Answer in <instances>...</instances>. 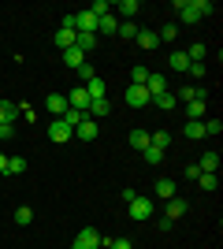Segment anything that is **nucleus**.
<instances>
[{
	"mask_svg": "<svg viewBox=\"0 0 223 249\" xmlns=\"http://www.w3.org/2000/svg\"><path fill=\"white\" fill-rule=\"evenodd\" d=\"M127 208H130V219H149L153 212H156V201L153 197H134V201H127Z\"/></svg>",
	"mask_w": 223,
	"mask_h": 249,
	"instance_id": "nucleus-1",
	"label": "nucleus"
},
{
	"mask_svg": "<svg viewBox=\"0 0 223 249\" xmlns=\"http://www.w3.org/2000/svg\"><path fill=\"white\" fill-rule=\"evenodd\" d=\"M71 249H101V234H97L93 227L78 231V238H74V246H71Z\"/></svg>",
	"mask_w": 223,
	"mask_h": 249,
	"instance_id": "nucleus-2",
	"label": "nucleus"
},
{
	"mask_svg": "<svg viewBox=\"0 0 223 249\" xmlns=\"http://www.w3.org/2000/svg\"><path fill=\"white\" fill-rule=\"evenodd\" d=\"M89 104H93V101H89V93H86L82 86H74L71 97H67V108H74V112H89Z\"/></svg>",
	"mask_w": 223,
	"mask_h": 249,
	"instance_id": "nucleus-3",
	"label": "nucleus"
},
{
	"mask_svg": "<svg viewBox=\"0 0 223 249\" xmlns=\"http://www.w3.org/2000/svg\"><path fill=\"white\" fill-rule=\"evenodd\" d=\"M175 11H179V19H182V22H197V19H201L193 0H175Z\"/></svg>",
	"mask_w": 223,
	"mask_h": 249,
	"instance_id": "nucleus-4",
	"label": "nucleus"
},
{
	"mask_svg": "<svg viewBox=\"0 0 223 249\" xmlns=\"http://www.w3.org/2000/svg\"><path fill=\"white\" fill-rule=\"evenodd\" d=\"M71 134H74V130H71V126L64 123V119H52V126H49V138H52L56 145H64V142H67Z\"/></svg>",
	"mask_w": 223,
	"mask_h": 249,
	"instance_id": "nucleus-5",
	"label": "nucleus"
},
{
	"mask_svg": "<svg viewBox=\"0 0 223 249\" xmlns=\"http://www.w3.org/2000/svg\"><path fill=\"white\" fill-rule=\"evenodd\" d=\"M45 108H49L56 119H64V112H67V97H64V93H49V97H45Z\"/></svg>",
	"mask_w": 223,
	"mask_h": 249,
	"instance_id": "nucleus-6",
	"label": "nucleus"
},
{
	"mask_svg": "<svg viewBox=\"0 0 223 249\" xmlns=\"http://www.w3.org/2000/svg\"><path fill=\"white\" fill-rule=\"evenodd\" d=\"M127 104H130V108H145V104H149V89H145V86H130V89H127Z\"/></svg>",
	"mask_w": 223,
	"mask_h": 249,
	"instance_id": "nucleus-7",
	"label": "nucleus"
},
{
	"mask_svg": "<svg viewBox=\"0 0 223 249\" xmlns=\"http://www.w3.org/2000/svg\"><path fill=\"white\" fill-rule=\"evenodd\" d=\"M145 89H149V101H153V97H160L164 89H168V78H164V74H149Z\"/></svg>",
	"mask_w": 223,
	"mask_h": 249,
	"instance_id": "nucleus-8",
	"label": "nucleus"
},
{
	"mask_svg": "<svg viewBox=\"0 0 223 249\" xmlns=\"http://www.w3.org/2000/svg\"><path fill=\"white\" fill-rule=\"evenodd\" d=\"M15 115H22V104L0 101V123H15Z\"/></svg>",
	"mask_w": 223,
	"mask_h": 249,
	"instance_id": "nucleus-9",
	"label": "nucleus"
},
{
	"mask_svg": "<svg viewBox=\"0 0 223 249\" xmlns=\"http://www.w3.org/2000/svg\"><path fill=\"white\" fill-rule=\"evenodd\" d=\"M116 11L123 15V22H130V19H134V15L141 11V4H138V0H119V4H116Z\"/></svg>",
	"mask_w": 223,
	"mask_h": 249,
	"instance_id": "nucleus-10",
	"label": "nucleus"
},
{
	"mask_svg": "<svg viewBox=\"0 0 223 249\" xmlns=\"http://www.w3.org/2000/svg\"><path fill=\"white\" fill-rule=\"evenodd\" d=\"M175 101H186V104L190 101H205V89L201 86H182L179 93H175Z\"/></svg>",
	"mask_w": 223,
	"mask_h": 249,
	"instance_id": "nucleus-11",
	"label": "nucleus"
},
{
	"mask_svg": "<svg viewBox=\"0 0 223 249\" xmlns=\"http://www.w3.org/2000/svg\"><path fill=\"white\" fill-rule=\"evenodd\" d=\"M197 171H201V175H216V171H220V156H216V153H205L201 164H197Z\"/></svg>",
	"mask_w": 223,
	"mask_h": 249,
	"instance_id": "nucleus-12",
	"label": "nucleus"
},
{
	"mask_svg": "<svg viewBox=\"0 0 223 249\" xmlns=\"http://www.w3.org/2000/svg\"><path fill=\"white\" fill-rule=\"evenodd\" d=\"M74 134L82 138V142H93L97 138V119H82V123L74 126Z\"/></svg>",
	"mask_w": 223,
	"mask_h": 249,
	"instance_id": "nucleus-13",
	"label": "nucleus"
},
{
	"mask_svg": "<svg viewBox=\"0 0 223 249\" xmlns=\"http://www.w3.org/2000/svg\"><path fill=\"white\" fill-rule=\"evenodd\" d=\"M56 49L60 52H67V49H74V30H64V26H60V30H56Z\"/></svg>",
	"mask_w": 223,
	"mask_h": 249,
	"instance_id": "nucleus-14",
	"label": "nucleus"
},
{
	"mask_svg": "<svg viewBox=\"0 0 223 249\" xmlns=\"http://www.w3.org/2000/svg\"><path fill=\"white\" fill-rule=\"evenodd\" d=\"M164 216H168V219H179V216H186V201H182L179 194H175V197L168 201V212H164Z\"/></svg>",
	"mask_w": 223,
	"mask_h": 249,
	"instance_id": "nucleus-15",
	"label": "nucleus"
},
{
	"mask_svg": "<svg viewBox=\"0 0 223 249\" xmlns=\"http://www.w3.org/2000/svg\"><path fill=\"white\" fill-rule=\"evenodd\" d=\"M168 63H171V71H182V74L190 71V56H186L182 49H179V52H171V60H168Z\"/></svg>",
	"mask_w": 223,
	"mask_h": 249,
	"instance_id": "nucleus-16",
	"label": "nucleus"
},
{
	"mask_svg": "<svg viewBox=\"0 0 223 249\" xmlns=\"http://www.w3.org/2000/svg\"><path fill=\"white\" fill-rule=\"evenodd\" d=\"M82 89L89 93V101H104V82H101V78H89Z\"/></svg>",
	"mask_w": 223,
	"mask_h": 249,
	"instance_id": "nucleus-17",
	"label": "nucleus"
},
{
	"mask_svg": "<svg viewBox=\"0 0 223 249\" xmlns=\"http://www.w3.org/2000/svg\"><path fill=\"white\" fill-rule=\"evenodd\" d=\"M97 30H101V34H116L119 19H116V15H101V19H97Z\"/></svg>",
	"mask_w": 223,
	"mask_h": 249,
	"instance_id": "nucleus-18",
	"label": "nucleus"
},
{
	"mask_svg": "<svg viewBox=\"0 0 223 249\" xmlns=\"http://www.w3.org/2000/svg\"><path fill=\"white\" fill-rule=\"evenodd\" d=\"M149 145L168 149V145H171V130H153V134H149Z\"/></svg>",
	"mask_w": 223,
	"mask_h": 249,
	"instance_id": "nucleus-19",
	"label": "nucleus"
},
{
	"mask_svg": "<svg viewBox=\"0 0 223 249\" xmlns=\"http://www.w3.org/2000/svg\"><path fill=\"white\" fill-rule=\"evenodd\" d=\"M156 197L160 201H171V197H175V182H171V178H160V182H156Z\"/></svg>",
	"mask_w": 223,
	"mask_h": 249,
	"instance_id": "nucleus-20",
	"label": "nucleus"
},
{
	"mask_svg": "<svg viewBox=\"0 0 223 249\" xmlns=\"http://www.w3.org/2000/svg\"><path fill=\"white\" fill-rule=\"evenodd\" d=\"M108 112H112V104H108V101H93V104H89V112H86V115H89V119H104Z\"/></svg>",
	"mask_w": 223,
	"mask_h": 249,
	"instance_id": "nucleus-21",
	"label": "nucleus"
},
{
	"mask_svg": "<svg viewBox=\"0 0 223 249\" xmlns=\"http://www.w3.org/2000/svg\"><path fill=\"white\" fill-rule=\"evenodd\" d=\"M64 63H67V67H71V71H78V67H82V63H86V56H82V52H78V49H67V52H64Z\"/></svg>",
	"mask_w": 223,
	"mask_h": 249,
	"instance_id": "nucleus-22",
	"label": "nucleus"
},
{
	"mask_svg": "<svg viewBox=\"0 0 223 249\" xmlns=\"http://www.w3.org/2000/svg\"><path fill=\"white\" fill-rule=\"evenodd\" d=\"M15 223H19V227H30V223H34V208L30 205L15 208Z\"/></svg>",
	"mask_w": 223,
	"mask_h": 249,
	"instance_id": "nucleus-23",
	"label": "nucleus"
},
{
	"mask_svg": "<svg viewBox=\"0 0 223 249\" xmlns=\"http://www.w3.org/2000/svg\"><path fill=\"white\" fill-rule=\"evenodd\" d=\"M153 101H156V108H164V112H171V108L179 104V101H175V93H171V89H164V93H160V97H153Z\"/></svg>",
	"mask_w": 223,
	"mask_h": 249,
	"instance_id": "nucleus-24",
	"label": "nucleus"
},
{
	"mask_svg": "<svg viewBox=\"0 0 223 249\" xmlns=\"http://www.w3.org/2000/svg\"><path fill=\"white\" fill-rule=\"evenodd\" d=\"M134 41H138L141 45V49H156V34H153V30H138V37H134Z\"/></svg>",
	"mask_w": 223,
	"mask_h": 249,
	"instance_id": "nucleus-25",
	"label": "nucleus"
},
{
	"mask_svg": "<svg viewBox=\"0 0 223 249\" xmlns=\"http://www.w3.org/2000/svg\"><path fill=\"white\" fill-rule=\"evenodd\" d=\"M130 145L138 149V153H141V149H149V130H130Z\"/></svg>",
	"mask_w": 223,
	"mask_h": 249,
	"instance_id": "nucleus-26",
	"label": "nucleus"
},
{
	"mask_svg": "<svg viewBox=\"0 0 223 249\" xmlns=\"http://www.w3.org/2000/svg\"><path fill=\"white\" fill-rule=\"evenodd\" d=\"M26 171V156H8V175H22Z\"/></svg>",
	"mask_w": 223,
	"mask_h": 249,
	"instance_id": "nucleus-27",
	"label": "nucleus"
},
{
	"mask_svg": "<svg viewBox=\"0 0 223 249\" xmlns=\"http://www.w3.org/2000/svg\"><path fill=\"white\" fill-rule=\"evenodd\" d=\"M149 74H153L149 67H134V71H130V86H145V82H149Z\"/></svg>",
	"mask_w": 223,
	"mask_h": 249,
	"instance_id": "nucleus-28",
	"label": "nucleus"
},
{
	"mask_svg": "<svg viewBox=\"0 0 223 249\" xmlns=\"http://www.w3.org/2000/svg\"><path fill=\"white\" fill-rule=\"evenodd\" d=\"M82 119H89V115H86V112H74V108H67V112H64V123L71 126V130H74L78 123H82Z\"/></svg>",
	"mask_w": 223,
	"mask_h": 249,
	"instance_id": "nucleus-29",
	"label": "nucleus"
},
{
	"mask_svg": "<svg viewBox=\"0 0 223 249\" xmlns=\"http://www.w3.org/2000/svg\"><path fill=\"white\" fill-rule=\"evenodd\" d=\"M186 138H205V119H190L186 123Z\"/></svg>",
	"mask_w": 223,
	"mask_h": 249,
	"instance_id": "nucleus-30",
	"label": "nucleus"
},
{
	"mask_svg": "<svg viewBox=\"0 0 223 249\" xmlns=\"http://www.w3.org/2000/svg\"><path fill=\"white\" fill-rule=\"evenodd\" d=\"M119 37H123V41H134V37H138V26H134V22H119Z\"/></svg>",
	"mask_w": 223,
	"mask_h": 249,
	"instance_id": "nucleus-31",
	"label": "nucleus"
},
{
	"mask_svg": "<svg viewBox=\"0 0 223 249\" xmlns=\"http://www.w3.org/2000/svg\"><path fill=\"white\" fill-rule=\"evenodd\" d=\"M141 156H145L149 164H160V160H164V149H156V145H149V149H141Z\"/></svg>",
	"mask_w": 223,
	"mask_h": 249,
	"instance_id": "nucleus-32",
	"label": "nucleus"
},
{
	"mask_svg": "<svg viewBox=\"0 0 223 249\" xmlns=\"http://www.w3.org/2000/svg\"><path fill=\"white\" fill-rule=\"evenodd\" d=\"M186 112H190V119H205V101H190Z\"/></svg>",
	"mask_w": 223,
	"mask_h": 249,
	"instance_id": "nucleus-33",
	"label": "nucleus"
},
{
	"mask_svg": "<svg viewBox=\"0 0 223 249\" xmlns=\"http://www.w3.org/2000/svg\"><path fill=\"white\" fill-rule=\"evenodd\" d=\"M205 52H208L205 45H193V49L186 52V56H190V63H205Z\"/></svg>",
	"mask_w": 223,
	"mask_h": 249,
	"instance_id": "nucleus-34",
	"label": "nucleus"
},
{
	"mask_svg": "<svg viewBox=\"0 0 223 249\" xmlns=\"http://www.w3.org/2000/svg\"><path fill=\"white\" fill-rule=\"evenodd\" d=\"M175 37H179V26H175V22H168V26L160 30V41H175Z\"/></svg>",
	"mask_w": 223,
	"mask_h": 249,
	"instance_id": "nucleus-35",
	"label": "nucleus"
},
{
	"mask_svg": "<svg viewBox=\"0 0 223 249\" xmlns=\"http://www.w3.org/2000/svg\"><path fill=\"white\" fill-rule=\"evenodd\" d=\"M78 78H82V82H89V78H97V71L89 67V63H82V67H78Z\"/></svg>",
	"mask_w": 223,
	"mask_h": 249,
	"instance_id": "nucleus-36",
	"label": "nucleus"
},
{
	"mask_svg": "<svg viewBox=\"0 0 223 249\" xmlns=\"http://www.w3.org/2000/svg\"><path fill=\"white\" fill-rule=\"evenodd\" d=\"M11 138H15V126H11V123H0V142H11Z\"/></svg>",
	"mask_w": 223,
	"mask_h": 249,
	"instance_id": "nucleus-37",
	"label": "nucleus"
},
{
	"mask_svg": "<svg viewBox=\"0 0 223 249\" xmlns=\"http://www.w3.org/2000/svg\"><path fill=\"white\" fill-rule=\"evenodd\" d=\"M197 182H201V190H216V175H197Z\"/></svg>",
	"mask_w": 223,
	"mask_h": 249,
	"instance_id": "nucleus-38",
	"label": "nucleus"
},
{
	"mask_svg": "<svg viewBox=\"0 0 223 249\" xmlns=\"http://www.w3.org/2000/svg\"><path fill=\"white\" fill-rule=\"evenodd\" d=\"M220 130H223L220 119H208V123H205V134H220Z\"/></svg>",
	"mask_w": 223,
	"mask_h": 249,
	"instance_id": "nucleus-39",
	"label": "nucleus"
},
{
	"mask_svg": "<svg viewBox=\"0 0 223 249\" xmlns=\"http://www.w3.org/2000/svg\"><path fill=\"white\" fill-rule=\"evenodd\" d=\"M190 74H197V78H205V74H208V63H190Z\"/></svg>",
	"mask_w": 223,
	"mask_h": 249,
	"instance_id": "nucleus-40",
	"label": "nucleus"
},
{
	"mask_svg": "<svg viewBox=\"0 0 223 249\" xmlns=\"http://www.w3.org/2000/svg\"><path fill=\"white\" fill-rule=\"evenodd\" d=\"M108 249H134V246H130L127 238H112V246H108Z\"/></svg>",
	"mask_w": 223,
	"mask_h": 249,
	"instance_id": "nucleus-41",
	"label": "nucleus"
},
{
	"mask_svg": "<svg viewBox=\"0 0 223 249\" xmlns=\"http://www.w3.org/2000/svg\"><path fill=\"white\" fill-rule=\"evenodd\" d=\"M0 175H8V156L0 153Z\"/></svg>",
	"mask_w": 223,
	"mask_h": 249,
	"instance_id": "nucleus-42",
	"label": "nucleus"
}]
</instances>
